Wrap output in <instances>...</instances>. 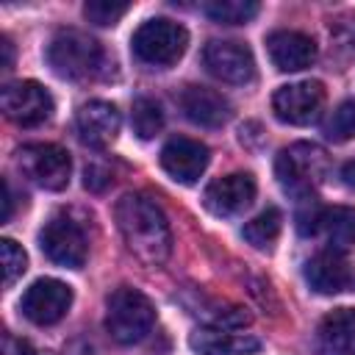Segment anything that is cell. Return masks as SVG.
Returning <instances> with one entry per match:
<instances>
[{
    "label": "cell",
    "instance_id": "1",
    "mask_svg": "<svg viewBox=\"0 0 355 355\" xmlns=\"http://www.w3.org/2000/svg\"><path fill=\"white\" fill-rule=\"evenodd\" d=\"M114 219L122 233L128 252L144 266L166 263L172 252V230L158 208V202L147 194H125L114 205Z\"/></svg>",
    "mask_w": 355,
    "mask_h": 355
},
{
    "label": "cell",
    "instance_id": "2",
    "mask_svg": "<svg viewBox=\"0 0 355 355\" xmlns=\"http://www.w3.org/2000/svg\"><path fill=\"white\" fill-rule=\"evenodd\" d=\"M275 175L288 194H297L305 200L330 175V158L319 144L297 141L280 150L275 161Z\"/></svg>",
    "mask_w": 355,
    "mask_h": 355
},
{
    "label": "cell",
    "instance_id": "3",
    "mask_svg": "<svg viewBox=\"0 0 355 355\" xmlns=\"http://www.w3.org/2000/svg\"><path fill=\"white\" fill-rule=\"evenodd\" d=\"M155 324V308L147 294L130 286H119L105 305V330L119 344L141 341Z\"/></svg>",
    "mask_w": 355,
    "mask_h": 355
},
{
    "label": "cell",
    "instance_id": "4",
    "mask_svg": "<svg viewBox=\"0 0 355 355\" xmlns=\"http://www.w3.org/2000/svg\"><path fill=\"white\" fill-rule=\"evenodd\" d=\"M103 47L83 31L64 28L47 44V64L58 78L83 80L100 69Z\"/></svg>",
    "mask_w": 355,
    "mask_h": 355
},
{
    "label": "cell",
    "instance_id": "5",
    "mask_svg": "<svg viewBox=\"0 0 355 355\" xmlns=\"http://www.w3.org/2000/svg\"><path fill=\"white\" fill-rule=\"evenodd\" d=\"M189 44V33L180 22H172L166 17L147 19L136 28L130 39V50L141 64L150 67H169L175 64Z\"/></svg>",
    "mask_w": 355,
    "mask_h": 355
},
{
    "label": "cell",
    "instance_id": "6",
    "mask_svg": "<svg viewBox=\"0 0 355 355\" xmlns=\"http://www.w3.org/2000/svg\"><path fill=\"white\" fill-rule=\"evenodd\" d=\"M17 164H19L25 178H31L39 189H47V191L67 189L69 175H72L69 153L64 147L47 144V141H36V144L19 147L17 150Z\"/></svg>",
    "mask_w": 355,
    "mask_h": 355
},
{
    "label": "cell",
    "instance_id": "7",
    "mask_svg": "<svg viewBox=\"0 0 355 355\" xmlns=\"http://www.w3.org/2000/svg\"><path fill=\"white\" fill-rule=\"evenodd\" d=\"M39 247L53 263L67 266V269H80L89 255L86 236H83L80 225L67 214H55L44 222V227L39 233Z\"/></svg>",
    "mask_w": 355,
    "mask_h": 355
},
{
    "label": "cell",
    "instance_id": "8",
    "mask_svg": "<svg viewBox=\"0 0 355 355\" xmlns=\"http://www.w3.org/2000/svg\"><path fill=\"white\" fill-rule=\"evenodd\" d=\"M0 105L11 122L19 128H36L50 119L53 97L39 80H14L0 92Z\"/></svg>",
    "mask_w": 355,
    "mask_h": 355
},
{
    "label": "cell",
    "instance_id": "9",
    "mask_svg": "<svg viewBox=\"0 0 355 355\" xmlns=\"http://www.w3.org/2000/svg\"><path fill=\"white\" fill-rule=\"evenodd\" d=\"M324 105V86L319 80H297L286 83L272 94V111L280 122L288 125H311L319 119Z\"/></svg>",
    "mask_w": 355,
    "mask_h": 355
},
{
    "label": "cell",
    "instance_id": "10",
    "mask_svg": "<svg viewBox=\"0 0 355 355\" xmlns=\"http://www.w3.org/2000/svg\"><path fill=\"white\" fill-rule=\"evenodd\" d=\"M72 305V288L55 277H42L31 283L19 300V311L33 324H55L67 316Z\"/></svg>",
    "mask_w": 355,
    "mask_h": 355
},
{
    "label": "cell",
    "instance_id": "11",
    "mask_svg": "<svg viewBox=\"0 0 355 355\" xmlns=\"http://www.w3.org/2000/svg\"><path fill=\"white\" fill-rule=\"evenodd\" d=\"M202 64L222 83L244 86V83H250L255 78L252 50L247 44H241V42H230V39H214V42H208L205 50H202Z\"/></svg>",
    "mask_w": 355,
    "mask_h": 355
},
{
    "label": "cell",
    "instance_id": "12",
    "mask_svg": "<svg viewBox=\"0 0 355 355\" xmlns=\"http://www.w3.org/2000/svg\"><path fill=\"white\" fill-rule=\"evenodd\" d=\"M208 147L189 136H175L161 150V166L178 183H197L208 166Z\"/></svg>",
    "mask_w": 355,
    "mask_h": 355
},
{
    "label": "cell",
    "instance_id": "13",
    "mask_svg": "<svg viewBox=\"0 0 355 355\" xmlns=\"http://www.w3.org/2000/svg\"><path fill=\"white\" fill-rule=\"evenodd\" d=\"M252 200H255V180L247 172H230L225 178H216L202 191L205 208L216 216L241 214Z\"/></svg>",
    "mask_w": 355,
    "mask_h": 355
},
{
    "label": "cell",
    "instance_id": "14",
    "mask_svg": "<svg viewBox=\"0 0 355 355\" xmlns=\"http://www.w3.org/2000/svg\"><path fill=\"white\" fill-rule=\"evenodd\" d=\"M119 111L114 103H105V100H89L78 108V116H75V125H78V136L83 144L89 147H108L116 133H119Z\"/></svg>",
    "mask_w": 355,
    "mask_h": 355
},
{
    "label": "cell",
    "instance_id": "15",
    "mask_svg": "<svg viewBox=\"0 0 355 355\" xmlns=\"http://www.w3.org/2000/svg\"><path fill=\"white\" fill-rule=\"evenodd\" d=\"M272 64L280 72H300L316 61V42L300 31H275L266 39Z\"/></svg>",
    "mask_w": 355,
    "mask_h": 355
},
{
    "label": "cell",
    "instance_id": "16",
    "mask_svg": "<svg viewBox=\"0 0 355 355\" xmlns=\"http://www.w3.org/2000/svg\"><path fill=\"white\" fill-rule=\"evenodd\" d=\"M180 108L186 119L200 128H222L230 119V103L208 86H186L180 94Z\"/></svg>",
    "mask_w": 355,
    "mask_h": 355
},
{
    "label": "cell",
    "instance_id": "17",
    "mask_svg": "<svg viewBox=\"0 0 355 355\" xmlns=\"http://www.w3.org/2000/svg\"><path fill=\"white\" fill-rule=\"evenodd\" d=\"M305 280L316 294H341L352 286V269L338 252H316L305 263Z\"/></svg>",
    "mask_w": 355,
    "mask_h": 355
},
{
    "label": "cell",
    "instance_id": "18",
    "mask_svg": "<svg viewBox=\"0 0 355 355\" xmlns=\"http://www.w3.org/2000/svg\"><path fill=\"white\" fill-rule=\"evenodd\" d=\"M197 355H250L261 347L255 336L233 333L230 327H200L189 338Z\"/></svg>",
    "mask_w": 355,
    "mask_h": 355
},
{
    "label": "cell",
    "instance_id": "19",
    "mask_svg": "<svg viewBox=\"0 0 355 355\" xmlns=\"http://www.w3.org/2000/svg\"><path fill=\"white\" fill-rule=\"evenodd\" d=\"M313 233H322L330 252H347L355 247V208L349 205H333L319 208Z\"/></svg>",
    "mask_w": 355,
    "mask_h": 355
},
{
    "label": "cell",
    "instance_id": "20",
    "mask_svg": "<svg viewBox=\"0 0 355 355\" xmlns=\"http://www.w3.org/2000/svg\"><path fill=\"white\" fill-rule=\"evenodd\" d=\"M319 341L333 355H355V308H336L319 324Z\"/></svg>",
    "mask_w": 355,
    "mask_h": 355
},
{
    "label": "cell",
    "instance_id": "21",
    "mask_svg": "<svg viewBox=\"0 0 355 355\" xmlns=\"http://www.w3.org/2000/svg\"><path fill=\"white\" fill-rule=\"evenodd\" d=\"M280 227H283V214H280L275 205H269V208H263L255 219H250L241 233H244V239H247L252 247L263 250V247H269V244L280 236Z\"/></svg>",
    "mask_w": 355,
    "mask_h": 355
},
{
    "label": "cell",
    "instance_id": "22",
    "mask_svg": "<svg viewBox=\"0 0 355 355\" xmlns=\"http://www.w3.org/2000/svg\"><path fill=\"white\" fill-rule=\"evenodd\" d=\"M258 11H261V6L255 0H211V3H205V14L219 25H244Z\"/></svg>",
    "mask_w": 355,
    "mask_h": 355
},
{
    "label": "cell",
    "instance_id": "23",
    "mask_svg": "<svg viewBox=\"0 0 355 355\" xmlns=\"http://www.w3.org/2000/svg\"><path fill=\"white\" fill-rule=\"evenodd\" d=\"M130 122H133V133L139 139H153L164 128V111H161V105L155 100L136 97L133 100V111H130Z\"/></svg>",
    "mask_w": 355,
    "mask_h": 355
},
{
    "label": "cell",
    "instance_id": "24",
    "mask_svg": "<svg viewBox=\"0 0 355 355\" xmlns=\"http://www.w3.org/2000/svg\"><path fill=\"white\" fill-rule=\"evenodd\" d=\"M322 130H324V136H327L330 141H336V144L355 139V100L338 103V105L327 114Z\"/></svg>",
    "mask_w": 355,
    "mask_h": 355
},
{
    "label": "cell",
    "instance_id": "25",
    "mask_svg": "<svg viewBox=\"0 0 355 355\" xmlns=\"http://www.w3.org/2000/svg\"><path fill=\"white\" fill-rule=\"evenodd\" d=\"M0 258H3V283L14 286V280L22 277V272L28 266V255L14 239H3L0 241Z\"/></svg>",
    "mask_w": 355,
    "mask_h": 355
},
{
    "label": "cell",
    "instance_id": "26",
    "mask_svg": "<svg viewBox=\"0 0 355 355\" xmlns=\"http://www.w3.org/2000/svg\"><path fill=\"white\" fill-rule=\"evenodd\" d=\"M128 3H116V0H89L83 6V17L94 25H116L125 14H128Z\"/></svg>",
    "mask_w": 355,
    "mask_h": 355
},
{
    "label": "cell",
    "instance_id": "27",
    "mask_svg": "<svg viewBox=\"0 0 355 355\" xmlns=\"http://www.w3.org/2000/svg\"><path fill=\"white\" fill-rule=\"evenodd\" d=\"M86 189H92V191H100V189H105L108 183H111V178H108V172H103L100 166H89L86 169Z\"/></svg>",
    "mask_w": 355,
    "mask_h": 355
},
{
    "label": "cell",
    "instance_id": "28",
    "mask_svg": "<svg viewBox=\"0 0 355 355\" xmlns=\"http://www.w3.org/2000/svg\"><path fill=\"white\" fill-rule=\"evenodd\" d=\"M0 50H3V61H0V67H3V72H8L11 64H14V44H11L8 36L0 39Z\"/></svg>",
    "mask_w": 355,
    "mask_h": 355
},
{
    "label": "cell",
    "instance_id": "29",
    "mask_svg": "<svg viewBox=\"0 0 355 355\" xmlns=\"http://www.w3.org/2000/svg\"><path fill=\"white\" fill-rule=\"evenodd\" d=\"M11 205H14V200H11V186H8V180L3 178V222H8L11 219Z\"/></svg>",
    "mask_w": 355,
    "mask_h": 355
}]
</instances>
